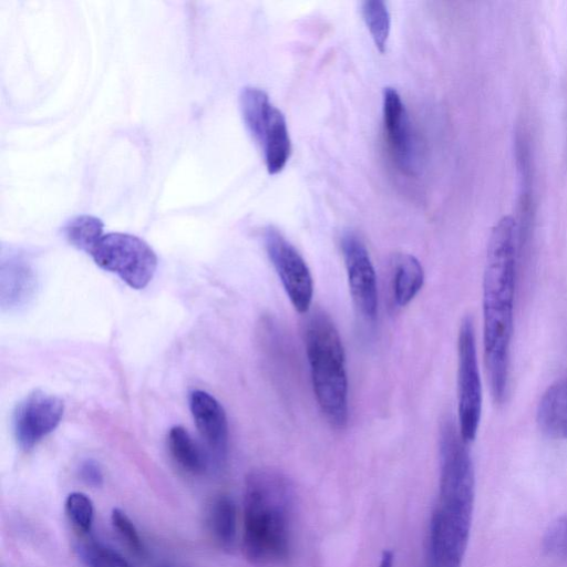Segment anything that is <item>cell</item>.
<instances>
[{
  "label": "cell",
  "instance_id": "cell-15",
  "mask_svg": "<svg viewBox=\"0 0 567 567\" xmlns=\"http://www.w3.org/2000/svg\"><path fill=\"white\" fill-rule=\"evenodd\" d=\"M424 282L421 262L412 255L400 254L393 261L392 297L398 307H405L419 293Z\"/></svg>",
  "mask_w": 567,
  "mask_h": 567
},
{
  "label": "cell",
  "instance_id": "cell-24",
  "mask_svg": "<svg viewBox=\"0 0 567 567\" xmlns=\"http://www.w3.org/2000/svg\"><path fill=\"white\" fill-rule=\"evenodd\" d=\"M112 525L121 536V538L125 542V544L134 551L136 555L144 554L143 542L140 537V534L131 520V518L120 508H113L111 513Z\"/></svg>",
  "mask_w": 567,
  "mask_h": 567
},
{
  "label": "cell",
  "instance_id": "cell-16",
  "mask_svg": "<svg viewBox=\"0 0 567 567\" xmlns=\"http://www.w3.org/2000/svg\"><path fill=\"white\" fill-rule=\"evenodd\" d=\"M167 446L174 462L186 473L202 475L206 472L209 458L185 427L175 425L169 430Z\"/></svg>",
  "mask_w": 567,
  "mask_h": 567
},
{
  "label": "cell",
  "instance_id": "cell-9",
  "mask_svg": "<svg viewBox=\"0 0 567 567\" xmlns=\"http://www.w3.org/2000/svg\"><path fill=\"white\" fill-rule=\"evenodd\" d=\"M341 250L354 307L365 320L373 321L378 315V285L368 249L355 234L347 233Z\"/></svg>",
  "mask_w": 567,
  "mask_h": 567
},
{
  "label": "cell",
  "instance_id": "cell-20",
  "mask_svg": "<svg viewBox=\"0 0 567 567\" xmlns=\"http://www.w3.org/2000/svg\"><path fill=\"white\" fill-rule=\"evenodd\" d=\"M361 14L377 49L386 50L390 35L391 17L386 3L380 0L362 2Z\"/></svg>",
  "mask_w": 567,
  "mask_h": 567
},
{
  "label": "cell",
  "instance_id": "cell-12",
  "mask_svg": "<svg viewBox=\"0 0 567 567\" xmlns=\"http://www.w3.org/2000/svg\"><path fill=\"white\" fill-rule=\"evenodd\" d=\"M537 423L546 435L567 440V375L543 394L537 408Z\"/></svg>",
  "mask_w": 567,
  "mask_h": 567
},
{
  "label": "cell",
  "instance_id": "cell-3",
  "mask_svg": "<svg viewBox=\"0 0 567 567\" xmlns=\"http://www.w3.org/2000/svg\"><path fill=\"white\" fill-rule=\"evenodd\" d=\"M295 494L277 471H251L245 481L243 551L247 560L266 566L285 560L291 546Z\"/></svg>",
  "mask_w": 567,
  "mask_h": 567
},
{
  "label": "cell",
  "instance_id": "cell-14",
  "mask_svg": "<svg viewBox=\"0 0 567 567\" xmlns=\"http://www.w3.org/2000/svg\"><path fill=\"white\" fill-rule=\"evenodd\" d=\"M37 279L32 268L23 260L3 264L0 279V302L3 308H19L32 298Z\"/></svg>",
  "mask_w": 567,
  "mask_h": 567
},
{
  "label": "cell",
  "instance_id": "cell-25",
  "mask_svg": "<svg viewBox=\"0 0 567 567\" xmlns=\"http://www.w3.org/2000/svg\"><path fill=\"white\" fill-rule=\"evenodd\" d=\"M80 476L90 486L100 487L103 484L102 470L94 460H86L81 464Z\"/></svg>",
  "mask_w": 567,
  "mask_h": 567
},
{
  "label": "cell",
  "instance_id": "cell-1",
  "mask_svg": "<svg viewBox=\"0 0 567 567\" xmlns=\"http://www.w3.org/2000/svg\"><path fill=\"white\" fill-rule=\"evenodd\" d=\"M518 234L516 220L502 217L493 227L483 278V342L485 365L495 402L506 399L514 327Z\"/></svg>",
  "mask_w": 567,
  "mask_h": 567
},
{
  "label": "cell",
  "instance_id": "cell-11",
  "mask_svg": "<svg viewBox=\"0 0 567 567\" xmlns=\"http://www.w3.org/2000/svg\"><path fill=\"white\" fill-rule=\"evenodd\" d=\"M189 408L200 437L216 462H223L227 453L228 423L224 408L209 393L194 390Z\"/></svg>",
  "mask_w": 567,
  "mask_h": 567
},
{
  "label": "cell",
  "instance_id": "cell-26",
  "mask_svg": "<svg viewBox=\"0 0 567 567\" xmlns=\"http://www.w3.org/2000/svg\"><path fill=\"white\" fill-rule=\"evenodd\" d=\"M393 553L391 550H383L379 567H393Z\"/></svg>",
  "mask_w": 567,
  "mask_h": 567
},
{
  "label": "cell",
  "instance_id": "cell-5",
  "mask_svg": "<svg viewBox=\"0 0 567 567\" xmlns=\"http://www.w3.org/2000/svg\"><path fill=\"white\" fill-rule=\"evenodd\" d=\"M90 255L99 267L116 274L134 289L146 287L157 268V256L151 246L131 234L103 235Z\"/></svg>",
  "mask_w": 567,
  "mask_h": 567
},
{
  "label": "cell",
  "instance_id": "cell-21",
  "mask_svg": "<svg viewBox=\"0 0 567 567\" xmlns=\"http://www.w3.org/2000/svg\"><path fill=\"white\" fill-rule=\"evenodd\" d=\"M76 551L87 567H132L116 550L94 539L80 542Z\"/></svg>",
  "mask_w": 567,
  "mask_h": 567
},
{
  "label": "cell",
  "instance_id": "cell-23",
  "mask_svg": "<svg viewBox=\"0 0 567 567\" xmlns=\"http://www.w3.org/2000/svg\"><path fill=\"white\" fill-rule=\"evenodd\" d=\"M543 546L549 555L567 560V514L548 525L543 537Z\"/></svg>",
  "mask_w": 567,
  "mask_h": 567
},
{
  "label": "cell",
  "instance_id": "cell-2",
  "mask_svg": "<svg viewBox=\"0 0 567 567\" xmlns=\"http://www.w3.org/2000/svg\"><path fill=\"white\" fill-rule=\"evenodd\" d=\"M475 496L467 443L447 420L440 435L439 495L429 526L425 567H461L466 551Z\"/></svg>",
  "mask_w": 567,
  "mask_h": 567
},
{
  "label": "cell",
  "instance_id": "cell-19",
  "mask_svg": "<svg viewBox=\"0 0 567 567\" xmlns=\"http://www.w3.org/2000/svg\"><path fill=\"white\" fill-rule=\"evenodd\" d=\"M103 223L91 215H80L69 220L63 227L66 240L78 249L91 252L103 236Z\"/></svg>",
  "mask_w": 567,
  "mask_h": 567
},
{
  "label": "cell",
  "instance_id": "cell-6",
  "mask_svg": "<svg viewBox=\"0 0 567 567\" xmlns=\"http://www.w3.org/2000/svg\"><path fill=\"white\" fill-rule=\"evenodd\" d=\"M457 402L458 431L468 444L476 436L482 415V383L470 317L462 320L457 337Z\"/></svg>",
  "mask_w": 567,
  "mask_h": 567
},
{
  "label": "cell",
  "instance_id": "cell-10",
  "mask_svg": "<svg viewBox=\"0 0 567 567\" xmlns=\"http://www.w3.org/2000/svg\"><path fill=\"white\" fill-rule=\"evenodd\" d=\"M383 125L393 161L404 173L412 174L417 165V151L411 123L400 94L385 87L382 97Z\"/></svg>",
  "mask_w": 567,
  "mask_h": 567
},
{
  "label": "cell",
  "instance_id": "cell-8",
  "mask_svg": "<svg viewBox=\"0 0 567 567\" xmlns=\"http://www.w3.org/2000/svg\"><path fill=\"white\" fill-rule=\"evenodd\" d=\"M64 404L54 394L34 390L20 401L14 410L12 425L17 444L23 451L32 450L60 423Z\"/></svg>",
  "mask_w": 567,
  "mask_h": 567
},
{
  "label": "cell",
  "instance_id": "cell-7",
  "mask_svg": "<svg viewBox=\"0 0 567 567\" xmlns=\"http://www.w3.org/2000/svg\"><path fill=\"white\" fill-rule=\"evenodd\" d=\"M264 245L292 307L299 313H307L313 296V281L307 262L272 226L264 231Z\"/></svg>",
  "mask_w": 567,
  "mask_h": 567
},
{
  "label": "cell",
  "instance_id": "cell-4",
  "mask_svg": "<svg viewBox=\"0 0 567 567\" xmlns=\"http://www.w3.org/2000/svg\"><path fill=\"white\" fill-rule=\"evenodd\" d=\"M305 347L317 403L334 429L348 422V379L344 349L328 315L315 312L305 330Z\"/></svg>",
  "mask_w": 567,
  "mask_h": 567
},
{
  "label": "cell",
  "instance_id": "cell-18",
  "mask_svg": "<svg viewBox=\"0 0 567 567\" xmlns=\"http://www.w3.org/2000/svg\"><path fill=\"white\" fill-rule=\"evenodd\" d=\"M239 104L246 127L258 141L274 109L268 94L261 89L246 86L241 90Z\"/></svg>",
  "mask_w": 567,
  "mask_h": 567
},
{
  "label": "cell",
  "instance_id": "cell-13",
  "mask_svg": "<svg viewBox=\"0 0 567 567\" xmlns=\"http://www.w3.org/2000/svg\"><path fill=\"white\" fill-rule=\"evenodd\" d=\"M264 150L266 168L275 175L284 169L290 154L291 142L282 112L274 106L258 141Z\"/></svg>",
  "mask_w": 567,
  "mask_h": 567
},
{
  "label": "cell",
  "instance_id": "cell-22",
  "mask_svg": "<svg viewBox=\"0 0 567 567\" xmlns=\"http://www.w3.org/2000/svg\"><path fill=\"white\" fill-rule=\"evenodd\" d=\"M65 513L79 533L85 535L91 530L94 507L86 494L82 492L70 493L65 499Z\"/></svg>",
  "mask_w": 567,
  "mask_h": 567
},
{
  "label": "cell",
  "instance_id": "cell-17",
  "mask_svg": "<svg viewBox=\"0 0 567 567\" xmlns=\"http://www.w3.org/2000/svg\"><path fill=\"white\" fill-rule=\"evenodd\" d=\"M206 525L214 540L223 548H233L236 540V505L228 495L212 499L206 511Z\"/></svg>",
  "mask_w": 567,
  "mask_h": 567
}]
</instances>
